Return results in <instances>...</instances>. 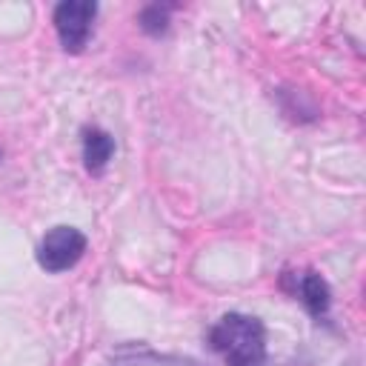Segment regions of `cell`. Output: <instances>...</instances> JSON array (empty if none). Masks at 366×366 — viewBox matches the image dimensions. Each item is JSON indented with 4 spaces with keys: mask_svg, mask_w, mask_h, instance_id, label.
<instances>
[{
    "mask_svg": "<svg viewBox=\"0 0 366 366\" xmlns=\"http://www.w3.org/2000/svg\"><path fill=\"white\" fill-rule=\"evenodd\" d=\"M209 340L223 355L226 366H260L266 357L263 323L249 315H237V312L223 315L212 326Z\"/></svg>",
    "mask_w": 366,
    "mask_h": 366,
    "instance_id": "6da1fadb",
    "label": "cell"
},
{
    "mask_svg": "<svg viewBox=\"0 0 366 366\" xmlns=\"http://www.w3.org/2000/svg\"><path fill=\"white\" fill-rule=\"evenodd\" d=\"M86 252V237L74 226H54L37 249V260L46 272H66L71 269Z\"/></svg>",
    "mask_w": 366,
    "mask_h": 366,
    "instance_id": "7a4b0ae2",
    "label": "cell"
},
{
    "mask_svg": "<svg viewBox=\"0 0 366 366\" xmlns=\"http://www.w3.org/2000/svg\"><path fill=\"white\" fill-rule=\"evenodd\" d=\"M97 6L89 0H66L54 9V29L66 51H80L92 34Z\"/></svg>",
    "mask_w": 366,
    "mask_h": 366,
    "instance_id": "3957f363",
    "label": "cell"
},
{
    "mask_svg": "<svg viewBox=\"0 0 366 366\" xmlns=\"http://www.w3.org/2000/svg\"><path fill=\"white\" fill-rule=\"evenodd\" d=\"M112 152H114V140H112L109 132L86 129V134H83V160H86L89 172H100L112 160Z\"/></svg>",
    "mask_w": 366,
    "mask_h": 366,
    "instance_id": "277c9868",
    "label": "cell"
},
{
    "mask_svg": "<svg viewBox=\"0 0 366 366\" xmlns=\"http://www.w3.org/2000/svg\"><path fill=\"white\" fill-rule=\"evenodd\" d=\"M329 283L317 274V272H306L303 277H300V300L306 303V309L315 315V317H320V315H326V309H329Z\"/></svg>",
    "mask_w": 366,
    "mask_h": 366,
    "instance_id": "5b68a950",
    "label": "cell"
},
{
    "mask_svg": "<svg viewBox=\"0 0 366 366\" xmlns=\"http://www.w3.org/2000/svg\"><path fill=\"white\" fill-rule=\"evenodd\" d=\"M166 23H169V14H166V9H160L157 3H154V6H146V9L140 11V26H143V31H149V34L166 31Z\"/></svg>",
    "mask_w": 366,
    "mask_h": 366,
    "instance_id": "8992f818",
    "label": "cell"
}]
</instances>
